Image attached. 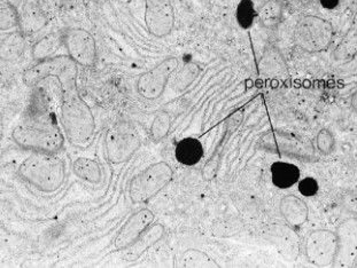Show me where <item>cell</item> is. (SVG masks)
I'll return each mask as SVG.
<instances>
[{
	"label": "cell",
	"mask_w": 357,
	"mask_h": 268,
	"mask_svg": "<svg viewBox=\"0 0 357 268\" xmlns=\"http://www.w3.org/2000/svg\"><path fill=\"white\" fill-rule=\"evenodd\" d=\"M172 129V116L166 110L156 113L151 124V136L155 143H159L169 134Z\"/></svg>",
	"instance_id": "24"
},
{
	"label": "cell",
	"mask_w": 357,
	"mask_h": 268,
	"mask_svg": "<svg viewBox=\"0 0 357 268\" xmlns=\"http://www.w3.org/2000/svg\"><path fill=\"white\" fill-rule=\"evenodd\" d=\"M154 220L155 214L146 207L131 214L123 226L121 227L120 232H117L116 237L114 239V249L116 251L128 249L154 223Z\"/></svg>",
	"instance_id": "12"
},
{
	"label": "cell",
	"mask_w": 357,
	"mask_h": 268,
	"mask_svg": "<svg viewBox=\"0 0 357 268\" xmlns=\"http://www.w3.org/2000/svg\"><path fill=\"white\" fill-rule=\"evenodd\" d=\"M145 24L155 38H166L175 28V10L172 0H145Z\"/></svg>",
	"instance_id": "11"
},
{
	"label": "cell",
	"mask_w": 357,
	"mask_h": 268,
	"mask_svg": "<svg viewBox=\"0 0 357 268\" xmlns=\"http://www.w3.org/2000/svg\"><path fill=\"white\" fill-rule=\"evenodd\" d=\"M319 3L325 10H335L339 6L340 0H319Z\"/></svg>",
	"instance_id": "30"
},
{
	"label": "cell",
	"mask_w": 357,
	"mask_h": 268,
	"mask_svg": "<svg viewBox=\"0 0 357 268\" xmlns=\"http://www.w3.org/2000/svg\"><path fill=\"white\" fill-rule=\"evenodd\" d=\"M335 136L328 129H319L316 136V148L323 156H330L335 150Z\"/></svg>",
	"instance_id": "26"
},
{
	"label": "cell",
	"mask_w": 357,
	"mask_h": 268,
	"mask_svg": "<svg viewBox=\"0 0 357 268\" xmlns=\"http://www.w3.org/2000/svg\"><path fill=\"white\" fill-rule=\"evenodd\" d=\"M17 21L19 17L13 8L1 10V29L7 30L10 29V26H17Z\"/></svg>",
	"instance_id": "29"
},
{
	"label": "cell",
	"mask_w": 357,
	"mask_h": 268,
	"mask_svg": "<svg viewBox=\"0 0 357 268\" xmlns=\"http://www.w3.org/2000/svg\"><path fill=\"white\" fill-rule=\"evenodd\" d=\"M20 178L40 193L52 194L63 186L67 177L66 165L54 154L33 152L19 166Z\"/></svg>",
	"instance_id": "2"
},
{
	"label": "cell",
	"mask_w": 357,
	"mask_h": 268,
	"mask_svg": "<svg viewBox=\"0 0 357 268\" xmlns=\"http://www.w3.org/2000/svg\"><path fill=\"white\" fill-rule=\"evenodd\" d=\"M179 262L182 267H218V262L214 258L198 249L186 250Z\"/></svg>",
	"instance_id": "23"
},
{
	"label": "cell",
	"mask_w": 357,
	"mask_h": 268,
	"mask_svg": "<svg viewBox=\"0 0 357 268\" xmlns=\"http://www.w3.org/2000/svg\"><path fill=\"white\" fill-rule=\"evenodd\" d=\"M298 189H299V193L302 196H315L319 191V181L316 180V179L310 178V177L302 179L301 181H299Z\"/></svg>",
	"instance_id": "27"
},
{
	"label": "cell",
	"mask_w": 357,
	"mask_h": 268,
	"mask_svg": "<svg viewBox=\"0 0 357 268\" xmlns=\"http://www.w3.org/2000/svg\"><path fill=\"white\" fill-rule=\"evenodd\" d=\"M73 172L78 179L91 184H99L104 178L100 163L88 157H78L72 164Z\"/></svg>",
	"instance_id": "19"
},
{
	"label": "cell",
	"mask_w": 357,
	"mask_h": 268,
	"mask_svg": "<svg viewBox=\"0 0 357 268\" xmlns=\"http://www.w3.org/2000/svg\"><path fill=\"white\" fill-rule=\"evenodd\" d=\"M257 17V10L253 0H241L236 10V19L241 29H250Z\"/></svg>",
	"instance_id": "25"
},
{
	"label": "cell",
	"mask_w": 357,
	"mask_h": 268,
	"mask_svg": "<svg viewBox=\"0 0 357 268\" xmlns=\"http://www.w3.org/2000/svg\"><path fill=\"white\" fill-rule=\"evenodd\" d=\"M339 250V236L330 230L309 232L305 243V258L312 265L328 267L335 264Z\"/></svg>",
	"instance_id": "9"
},
{
	"label": "cell",
	"mask_w": 357,
	"mask_h": 268,
	"mask_svg": "<svg viewBox=\"0 0 357 268\" xmlns=\"http://www.w3.org/2000/svg\"><path fill=\"white\" fill-rule=\"evenodd\" d=\"M335 37L330 21L317 15L300 17L294 28V44L303 52L321 53L328 51Z\"/></svg>",
	"instance_id": "4"
},
{
	"label": "cell",
	"mask_w": 357,
	"mask_h": 268,
	"mask_svg": "<svg viewBox=\"0 0 357 268\" xmlns=\"http://www.w3.org/2000/svg\"><path fill=\"white\" fill-rule=\"evenodd\" d=\"M270 175L273 186L280 189H289L298 184L301 177V171L296 164L289 161H275L270 166Z\"/></svg>",
	"instance_id": "17"
},
{
	"label": "cell",
	"mask_w": 357,
	"mask_h": 268,
	"mask_svg": "<svg viewBox=\"0 0 357 268\" xmlns=\"http://www.w3.org/2000/svg\"><path fill=\"white\" fill-rule=\"evenodd\" d=\"M140 147L142 139L130 124H116L105 136V150L112 164L119 165L130 161Z\"/></svg>",
	"instance_id": "7"
},
{
	"label": "cell",
	"mask_w": 357,
	"mask_h": 268,
	"mask_svg": "<svg viewBox=\"0 0 357 268\" xmlns=\"http://www.w3.org/2000/svg\"><path fill=\"white\" fill-rule=\"evenodd\" d=\"M77 63L69 55H54L26 69L23 72L22 81L26 86H35L46 78H56L62 92L77 88Z\"/></svg>",
	"instance_id": "3"
},
{
	"label": "cell",
	"mask_w": 357,
	"mask_h": 268,
	"mask_svg": "<svg viewBox=\"0 0 357 268\" xmlns=\"http://www.w3.org/2000/svg\"><path fill=\"white\" fill-rule=\"evenodd\" d=\"M244 117V110L239 109L231 113L230 116L227 117V120H225V131H227L229 134H232V133L236 132L238 127L243 123Z\"/></svg>",
	"instance_id": "28"
},
{
	"label": "cell",
	"mask_w": 357,
	"mask_h": 268,
	"mask_svg": "<svg viewBox=\"0 0 357 268\" xmlns=\"http://www.w3.org/2000/svg\"><path fill=\"white\" fill-rule=\"evenodd\" d=\"M166 235V227L162 223H152L128 249L124 250L122 259L124 262H133L138 260L145 252L162 241Z\"/></svg>",
	"instance_id": "14"
},
{
	"label": "cell",
	"mask_w": 357,
	"mask_h": 268,
	"mask_svg": "<svg viewBox=\"0 0 357 268\" xmlns=\"http://www.w3.org/2000/svg\"><path fill=\"white\" fill-rule=\"evenodd\" d=\"M178 58L169 56L140 74L136 83V90L140 97L151 101L162 97L170 78L178 69Z\"/></svg>",
	"instance_id": "8"
},
{
	"label": "cell",
	"mask_w": 357,
	"mask_h": 268,
	"mask_svg": "<svg viewBox=\"0 0 357 268\" xmlns=\"http://www.w3.org/2000/svg\"><path fill=\"white\" fill-rule=\"evenodd\" d=\"M174 178V170L167 161L149 165L131 179L129 197L133 204L147 203L163 191Z\"/></svg>",
	"instance_id": "5"
},
{
	"label": "cell",
	"mask_w": 357,
	"mask_h": 268,
	"mask_svg": "<svg viewBox=\"0 0 357 268\" xmlns=\"http://www.w3.org/2000/svg\"><path fill=\"white\" fill-rule=\"evenodd\" d=\"M200 72H202V69L195 62L183 65L174 78L172 90H175L176 93L185 92L198 79Z\"/></svg>",
	"instance_id": "22"
},
{
	"label": "cell",
	"mask_w": 357,
	"mask_h": 268,
	"mask_svg": "<svg viewBox=\"0 0 357 268\" xmlns=\"http://www.w3.org/2000/svg\"><path fill=\"white\" fill-rule=\"evenodd\" d=\"M63 46L69 56L82 67H93L97 61V42L88 30L70 28L63 33Z\"/></svg>",
	"instance_id": "10"
},
{
	"label": "cell",
	"mask_w": 357,
	"mask_h": 268,
	"mask_svg": "<svg viewBox=\"0 0 357 268\" xmlns=\"http://www.w3.org/2000/svg\"><path fill=\"white\" fill-rule=\"evenodd\" d=\"M62 45H63V33H52L43 37L31 49L33 60L42 61V60L52 58Z\"/></svg>",
	"instance_id": "20"
},
{
	"label": "cell",
	"mask_w": 357,
	"mask_h": 268,
	"mask_svg": "<svg viewBox=\"0 0 357 268\" xmlns=\"http://www.w3.org/2000/svg\"><path fill=\"white\" fill-rule=\"evenodd\" d=\"M284 15V3L280 0H268L261 6L257 17L264 29L276 30Z\"/></svg>",
	"instance_id": "21"
},
{
	"label": "cell",
	"mask_w": 357,
	"mask_h": 268,
	"mask_svg": "<svg viewBox=\"0 0 357 268\" xmlns=\"http://www.w3.org/2000/svg\"><path fill=\"white\" fill-rule=\"evenodd\" d=\"M12 139L20 148L44 154H56L65 145L63 133L56 127L19 125L12 131Z\"/></svg>",
	"instance_id": "6"
},
{
	"label": "cell",
	"mask_w": 357,
	"mask_h": 268,
	"mask_svg": "<svg viewBox=\"0 0 357 268\" xmlns=\"http://www.w3.org/2000/svg\"><path fill=\"white\" fill-rule=\"evenodd\" d=\"M259 67L262 74L271 77L284 76L289 72V65L282 51L273 44H268L264 47Z\"/></svg>",
	"instance_id": "16"
},
{
	"label": "cell",
	"mask_w": 357,
	"mask_h": 268,
	"mask_svg": "<svg viewBox=\"0 0 357 268\" xmlns=\"http://www.w3.org/2000/svg\"><path fill=\"white\" fill-rule=\"evenodd\" d=\"M204 145L200 140L195 138H184L176 145V161L184 166H195L204 159Z\"/></svg>",
	"instance_id": "18"
},
{
	"label": "cell",
	"mask_w": 357,
	"mask_h": 268,
	"mask_svg": "<svg viewBox=\"0 0 357 268\" xmlns=\"http://www.w3.org/2000/svg\"><path fill=\"white\" fill-rule=\"evenodd\" d=\"M60 124L65 136L75 145H85L96 131L91 108L78 93V88L62 90Z\"/></svg>",
	"instance_id": "1"
},
{
	"label": "cell",
	"mask_w": 357,
	"mask_h": 268,
	"mask_svg": "<svg viewBox=\"0 0 357 268\" xmlns=\"http://www.w3.org/2000/svg\"><path fill=\"white\" fill-rule=\"evenodd\" d=\"M280 214L289 227L296 230L308 221V204L296 195H286L280 200Z\"/></svg>",
	"instance_id": "15"
},
{
	"label": "cell",
	"mask_w": 357,
	"mask_h": 268,
	"mask_svg": "<svg viewBox=\"0 0 357 268\" xmlns=\"http://www.w3.org/2000/svg\"><path fill=\"white\" fill-rule=\"evenodd\" d=\"M273 147L270 150L280 152V155L289 159L301 161H312L315 159V147L310 140L285 132L278 133V136L273 134Z\"/></svg>",
	"instance_id": "13"
}]
</instances>
